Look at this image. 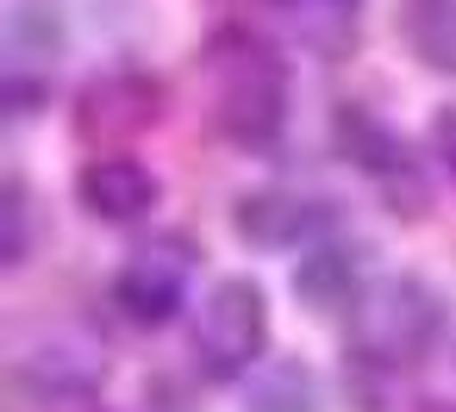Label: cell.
Returning a JSON list of instances; mask_svg holds the SVG:
<instances>
[{
    "instance_id": "cell-6",
    "label": "cell",
    "mask_w": 456,
    "mask_h": 412,
    "mask_svg": "<svg viewBox=\"0 0 456 412\" xmlns=\"http://www.w3.org/2000/svg\"><path fill=\"white\" fill-rule=\"evenodd\" d=\"M20 387L45 406H69V400H94L107 387V356L82 337H51L38 350L20 356Z\"/></svg>"
},
{
    "instance_id": "cell-2",
    "label": "cell",
    "mask_w": 456,
    "mask_h": 412,
    "mask_svg": "<svg viewBox=\"0 0 456 412\" xmlns=\"http://www.w3.org/2000/svg\"><path fill=\"white\" fill-rule=\"evenodd\" d=\"M444 294L419 275H381L350 300V350L369 368H412L444 337Z\"/></svg>"
},
{
    "instance_id": "cell-9",
    "label": "cell",
    "mask_w": 456,
    "mask_h": 412,
    "mask_svg": "<svg viewBox=\"0 0 456 412\" xmlns=\"http://www.w3.org/2000/svg\"><path fill=\"white\" fill-rule=\"evenodd\" d=\"M338 138H344V150H350V163L362 169V175H375L394 200H400V188L412 194V206L425 200V188H419V169H412V157H406V144L375 119V113H362V107H344L338 113Z\"/></svg>"
},
{
    "instance_id": "cell-4",
    "label": "cell",
    "mask_w": 456,
    "mask_h": 412,
    "mask_svg": "<svg viewBox=\"0 0 456 412\" xmlns=\"http://www.w3.org/2000/svg\"><path fill=\"white\" fill-rule=\"evenodd\" d=\"M194 263H200V250H194L182 231H163V238L138 244V250L119 263V275H113V306H119L132 325H169V319L188 306Z\"/></svg>"
},
{
    "instance_id": "cell-12",
    "label": "cell",
    "mask_w": 456,
    "mask_h": 412,
    "mask_svg": "<svg viewBox=\"0 0 456 412\" xmlns=\"http://www.w3.org/2000/svg\"><path fill=\"white\" fill-rule=\"evenodd\" d=\"M244 412H319V381H313V368H300V362L263 368V381L250 387V406H244Z\"/></svg>"
},
{
    "instance_id": "cell-1",
    "label": "cell",
    "mask_w": 456,
    "mask_h": 412,
    "mask_svg": "<svg viewBox=\"0 0 456 412\" xmlns=\"http://www.w3.org/2000/svg\"><path fill=\"white\" fill-rule=\"evenodd\" d=\"M213 119L244 150H269L288 132V63L263 38L225 32L213 44Z\"/></svg>"
},
{
    "instance_id": "cell-5",
    "label": "cell",
    "mask_w": 456,
    "mask_h": 412,
    "mask_svg": "<svg viewBox=\"0 0 456 412\" xmlns=\"http://www.w3.org/2000/svg\"><path fill=\"white\" fill-rule=\"evenodd\" d=\"M76 200L101 225H132V219H144L163 200V182L138 157H88L76 169Z\"/></svg>"
},
{
    "instance_id": "cell-13",
    "label": "cell",
    "mask_w": 456,
    "mask_h": 412,
    "mask_svg": "<svg viewBox=\"0 0 456 412\" xmlns=\"http://www.w3.org/2000/svg\"><path fill=\"white\" fill-rule=\"evenodd\" d=\"M26 263V188L7 182V269Z\"/></svg>"
},
{
    "instance_id": "cell-7",
    "label": "cell",
    "mask_w": 456,
    "mask_h": 412,
    "mask_svg": "<svg viewBox=\"0 0 456 412\" xmlns=\"http://www.w3.org/2000/svg\"><path fill=\"white\" fill-rule=\"evenodd\" d=\"M157 113H163V88H157L151 76L113 69V76L88 82L76 125H82V138H132V132L157 125Z\"/></svg>"
},
{
    "instance_id": "cell-10",
    "label": "cell",
    "mask_w": 456,
    "mask_h": 412,
    "mask_svg": "<svg viewBox=\"0 0 456 412\" xmlns=\"http://www.w3.org/2000/svg\"><path fill=\"white\" fill-rule=\"evenodd\" d=\"M281 20L294 26V38L319 57H344L356 44V20H362V0H275Z\"/></svg>"
},
{
    "instance_id": "cell-3",
    "label": "cell",
    "mask_w": 456,
    "mask_h": 412,
    "mask_svg": "<svg viewBox=\"0 0 456 412\" xmlns=\"http://www.w3.org/2000/svg\"><path fill=\"white\" fill-rule=\"evenodd\" d=\"M269 350V300L250 275H225L194 319V368L207 381H244Z\"/></svg>"
},
{
    "instance_id": "cell-8",
    "label": "cell",
    "mask_w": 456,
    "mask_h": 412,
    "mask_svg": "<svg viewBox=\"0 0 456 412\" xmlns=\"http://www.w3.org/2000/svg\"><path fill=\"white\" fill-rule=\"evenodd\" d=\"M331 231V206L313 200V194H250L238 200V238L263 244V250H300V244H319Z\"/></svg>"
},
{
    "instance_id": "cell-14",
    "label": "cell",
    "mask_w": 456,
    "mask_h": 412,
    "mask_svg": "<svg viewBox=\"0 0 456 412\" xmlns=\"http://www.w3.org/2000/svg\"><path fill=\"white\" fill-rule=\"evenodd\" d=\"M431 138H437V157H444V169H450V182H456V107H450V113H437Z\"/></svg>"
},
{
    "instance_id": "cell-11",
    "label": "cell",
    "mask_w": 456,
    "mask_h": 412,
    "mask_svg": "<svg viewBox=\"0 0 456 412\" xmlns=\"http://www.w3.org/2000/svg\"><path fill=\"white\" fill-rule=\"evenodd\" d=\"M400 26H406V44L425 69L456 76V0H406Z\"/></svg>"
}]
</instances>
